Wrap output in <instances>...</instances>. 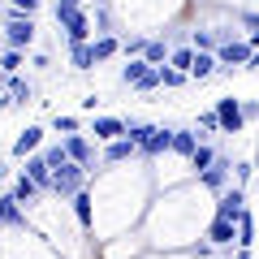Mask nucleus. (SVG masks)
Segmentation results:
<instances>
[{
  "mask_svg": "<svg viewBox=\"0 0 259 259\" xmlns=\"http://www.w3.org/2000/svg\"><path fill=\"white\" fill-rule=\"evenodd\" d=\"M238 22H242V26H250V44L259 48V13H246V9H238Z\"/></svg>",
  "mask_w": 259,
  "mask_h": 259,
  "instance_id": "72a5a7b5",
  "label": "nucleus"
},
{
  "mask_svg": "<svg viewBox=\"0 0 259 259\" xmlns=\"http://www.w3.org/2000/svg\"><path fill=\"white\" fill-rule=\"evenodd\" d=\"M65 156L69 160H78V164L82 168H95V147H91V139H87L82 130H78V134H65Z\"/></svg>",
  "mask_w": 259,
  "mask_h": 259,
  "instance_id": "6e6552de",
  "label": "nucleus"
},
{
  "mask_svg": "<svg viewBox=\"0 0 259 259\" xmlns=\"http://www.w3.org/2000/svg\"><path fill=\"white\" fill-rule=\"evenodd\" d=\"M233 259H255V255H250V246H238V255H233Z\"/></svg>",
  "mask_w": 259,
  "mask_h": 259,
  "instance_id": "58836bf2",
  "label": "nucleus"
},
{
  "mask_svg": "<svg viewBox=\"0 0 259 259\" xmlns=\"http://www.w3.org/2000/svg\"><path fill=\"white\" fill-rule=\"evenodd\" d=\"M39 194H44V190H39V182H30L26 173H18V182H13V199H18V203H35Z\"/></svg>",
  "mask_w": 259,
  "mask_h": 259,
  "instance_id": "412c9836",
  "label": "nucleus"
},
{
  "mask_svg": "<svg viewBox=\"0 0 259 259\" xmlns=\"http://www.w3.org/2000/svg\"><path fill=\"white\" fill-rule=\"evenodd\" d=\"M91 134H95V139H104V143H112V139L125 134V121H121V117H95L91 121Z\"/></svg>",
  "mask_w": 259,
  "mask_h": 259,
  "instance_id": "2eb2a0df",
  "label": "nucleus"
},
{
  "mask_svg": "<svg viewBox=\"0 0 259 259\" xmlns=\"http://www.w3.org/2000/svg\"><path fill=\"white\" fill-rule=\"evenodd\" d=\"M82 186H87V168L78 164V160H65V164H56V168H52L48 194H56V199H74Z\"/></svg>",
  "mask_w": 259,
  "mask_h": 259,
  "instance_id": "f257e3e1",
  "label": "nucleus"
},
{
  "mask_svg": "<svg viewBox=\"0 0 259 259\" xmlns=\"http://www.w3.org/2000/svg\"><path fill=\"white\" fill-rule=\"evenodd\" d=\"M190 61H194V48H173L168 52V65L173 69H190Z\"/></svg>",
  "mask_w": 259,
  "mask_h": 259,
  "instance_id": "c756f323",
  "label": "nucleus"
},
{
  "mask_svg": "<svg viewBox=\"0 0 259 259\" xmlns=\"http://www.w3.org/2000/svg\"><path fill=\"white\" fill-rule=\"evenodd\" d=\"M39 35L35 26V13H18V9H5V48H30Z\"/></svg>",
  "mask_w": 259,
  "mask_h": 259,
  "instance_id": "f03ea898",
  "label": "nucleus"
},
{
  "mask_svg": "<svg viewBox=\"0 0 259 259\" xmlns=\"http://www.w3.org/2000/svg\"><path fill=\"white\" fill-rule=\"evenodd\" d=\"M39 5L44 0H9V9H18V13H39Z\"/></svg>",
  "mask_w": 259,
  "mask_h": 259,
  "instance_id": "f704fd0d",
  "label": "nucleus"
},
{
  "mask_svg": "<svg viewBox=\"0 0 259 259\" xmlns=\"http://www.w3.org/2000/svg\"><path fill=\"white\" fill-rule=\"evenodd\" d=\"M52 130L65 139V134H78V130H82V121H78L74 112H56V117H52Z\"/></svg>",
  "mask_w": 259,
  "mask_h": 259,
  "instance_id": "c85d7f7f",
  "label": "nucleus"
},
{
  "mask_svg": "<svg viewBox=\"0 0 259 259\" xmlns=\"http://www.w3.org/2000/svg\"><path fill=\"white\" fill-rule=\"evenodd\" d=\"M134 91H160V65H151L147 74H143L139 82H134Z\"/></svg>",
  "mask_w": 259,
  "mask_h": 259,
  "instance_id": "7c9ffc66",
  "label": "nucleus"
},
{
  "mask_svg": "<svg viewBox=\"0 0 259 259\" xmlns=\"http://www.w3.org/2000/svg\"><path fill=\"white\" fill-rule=\"evenodd\" d=\"M246 69H250V74H259V48H255V52H250V61H246Z\"/></svg>",
  "mask_w": 259,
  "mask_h": 259,
  "instance_id": "4c0bfd02",
  "label": "nucleus"
},
{
  "mask_svg": "<svg viewBox=\"0 0 259 259\" xmlns=\"http://www.w3.org/2000/svg\"><path fill=\"white\" fill-rule=\"evenodd\" d=\"M56 26L65 30V39H69V44H91V35H95V26H91V13H82V9L56 13Z\"/></svg>",
  "mask_w": 259,
  "mask_h": 259,
  "instance_id": "7ed1b4c3",
  "label": "nucleus"
},
{
  "mask_svg": "<svg viewBox=\"0 0 259 259\" xmlns=\"http://www.w3.org/2000/svg\"><path fill=\"white\" fill-rule=\"evenodd\" d=\"M216 117H221V134H242L246 117H242V100H216Z\"/></svg>",
  "mask_w": 259,
  "mask_h": 259,
  "instance_id": "423d86ee",
  "label": "nucleus"
},
{
  "mask_svg": "<svg viewBox=\"0 0 259 259\" xmlns=\"http://www.w3.org/2000/svg\"><path fill=\"white\" fill-rule=\"evenodd\" d=\"M134 156H139V147H134L125 134H121V139H112L108 147H104V160H108V164H125V160H134Z\"/></svg>",
  "mask_w": 259,
  "mask_h": 259,
  "instance_id": "dca6fc26",
  "label": "nucleus"
},
{
  "mask_svg": "<svg viewBox=\"0 0 259 259\" xmlns=\"http://www.w3.org/2000/svg\"><path fill=\"white\" fill-rule=\"evenodd\" d=\"M69 61H74V69H78V74H87V69H95L91 44H69Z\"/></svg>",
  "mask_w": 259,
  "mask_h": 259,
  "instance_id": "4be33fe9",
  "label": "nucleus"
},
{
  "mask_svg": "<svg viewBox=\"0 0 259 259\" xmlns=\"http://www.w3.org/2000/svg\"><path fill=\"white\" fill-rule=\"evenodd\" d=\"M30 91H35V87L26 82V78H18V74H9V95H13V104H30Z\"/></svg>",
  "mask_w": 259,
  "mask_h": 259,
  "instance_id": "cd10ccee",
  "label": "nucleus"
},
{
  "mask_svg": "<svg viewBox=\"0 0 259 259\" xmlns=\"http://www.w3.org/2000/svg\"><path fill=\"white\" fill-rule=\"evenodd\" d=\"M186 74L194 78V82H207V78H216L221 74V61H216V52H199L194 48V61H190V69Z\"/></svg>",
  "mask_w": 259,
  "mask_h": 259,
  "instance_id": "1a4fd4ad",
  "label": "nucleus"
},
{
  "mask_svg": "<svg viewBox=\"0 0 259 259\" xmlns=\"http://www.w3.org/2000/svg\"><path fill=\"white\" fill-rule=\"evenodd\" d=\"M168 52H173V48H168L164 39H147V48H143V56H147L151 65H168Z\"/></svg>",
  "mask_w": 259,
  "mask_h": 259,
  "instance_id": "393cba45",
  "label": "nucleus"
},
{
  "mask_svg": "<svg viewBox=\"0 0 259 259\" xmlns=\"http://www.w3.org/2000/svg\"><path fill=\"white\" fill-rule=\"evenodd\" d=\"M255 216H250V212H242L238 216V246H255Z\"/></svg>",
  "mask_w": 259,
  "mask_h": 259,
  "instance_id": "a878e982",
  "label": "nucleus"
},
{
  "mask_svg": "<svg viewBox=\"0 0 259 259\" xmlns=\"http://www.w3.org/2000/svg\"><path fill=\"white\" fill-rule=\"evenodd\" d=\"M117 52H121V39H117V35H95V39H91V56H95V65L112 61Z\"/></svg>",
  "mask_w": 259,
  "mask_h": 259,
  "instance_id": "f3484780",
  "label": "nucleus"
},
{
  "mask_svg": "<svg viewBox=\"0 0 259 259\" xmlns=\"http://www.w3.org/2000/svg\"><path fill=\"white\" fill-rule=\"evenodd\" d=\"M250 52H255V44H250V39H225V44L216 48V61H221L225 69H246Z\"/></svg>",
  "mask_w": 259,
  "mask_h": 259,
  "instance_id": "20e7f679",
  "label": "nucleus"
},
{
  "mask_svg": "<svg viewBox=\"0 0 259 259\" xmlns=\"http://www.w3.org/2000/svg\"><path fill=\"white\" fill-rule=\"evenodd\" d=\"M212 160H216V147H212V143H199V147L190 151V168H194V173H203Z\"/></svg>",
  "mask_w": 259,
  "mask_h": 259,
  "instance_id": "b1692460",
  "label": "nucleus"
},
{
  "mask_svg": "<svg viewBox=\"0 0 259 259\" xmlns=\"http://www.w3.org/2000/svg\"><path fill=\"white\" fill-rule=\"evenodd\" d=\"M143 48H147L143 35H125V39H121V52H125V56H143Z\"/></svg>",
  "mask_w": 259,
  "mask_h": 259,
  "instance_id": "473e14b6",
  "label": "nucleus"
},
{
  "mask_svg": "<svg viewBox=\"0 0 259 259\" xmlns=\"http://www.w3.org/2000/svg\"><path fill=\"white\" fill-rule=\"evenodd\" d=\"M194 130H203V134H221V117H216V108L199 112V125H194Z\"/></svg>",
  "mask_w": 259,
  "mask_h": 259,
  "instance_id": "2f4dec72",
  "label": "nucleus"
},
{
  "mask_svg": "<svg viewBox=\"0 0 259 259\" xmlns=\"http://www.w3.org/2000/svg\"><path fill=\"white\" fill-rule=\"evenodd\" d=\"M194 147H199V130H173V147H168L173 156H186V160H190Z\"/></svg>",
  "mask_w": 259,
  "mask_h": 259,
  "instance_id": "aec40b11",
  "label": "nucleus"
},
{
  "mask_svg": "<svg viewBox=\"0 0 259 259\" xmlns=\"http://www.w3.org/2000/svg\"><path fill=\"white\" fill-rule=\"evenodd\" d=\"M147 69H151V61H147V56H125V65H121V82H125V87H134L143 74H147Z\"/></svg>",
  "mask_w": 259,
  "mask_h": 259,
  "instance_id": "6ab92c4d",
  "label": "nucleus"
},
{
  "mask_svg": "<svg viewBox=\"0 0 259 259\" xmlns=\"http://www.w3.org/2000/svg\"><path fill=\"white\" fill-rule=\"evenodd\" d=\"M39 147H44V125H26L18 139H13V160H26L30 151H39Z\"/></svg>",
  "mask_w": 259,
  "mask_h": 259,
  "instance_id": "9d476101",
  "label": "nucleus"
},
{
  "mask_svg": "<svg viewBox=\"0 0 259 259\" xmlns=\"http://www.w3.org/2000/svg\"><path fill=\"white\" fill-rule=\"evenodd\" d=\"M22 61H26V48H5V52H0V69H5V74H18Z\"/></svg>",
  "mask_w": 259,
  "mask_h": 259,
  "instance_id": "bb28decb",
  "label": "nucleus"
},
{
  "mask_svg": "<svg viewBox=\"0 0 259 259\" xmlns=\"http://www.w3.org/2000/svg\"><path fill=\"white\" fill-rule=\"evenodd\" d=\"M194 255H199V259H212L216 250H212V242H199V246H194Z\"/></svg>",
  "mask_w": 259,
  "mask_h": 259,
  "instance_id": "e433bc0d",
  "label": "nucleus"
},
{
  "mask_svg": "<svg viewBox=\"0 0 259 259\" xmlns=\"http://www.w3.org/2000/svg\"><path fill=\"white\" fill-rule=\"evenodd\" d=\"M242 212H246V190L233 182V186H225L221 199H216V216H225V221H238Z\"/></svg>",
  "mask_w": 259,
  "mask_h": 259,
  "instance_id": "0eeeda50",
  "label": "nucleus"
},
{
  "mask_svg": "<svg viewBox=\"0 0 259 259\" xmlns=\"http://www.w3.org/2000/svg\"><path fill=\"white\" fill-rule=\"evenodd\" d=\"M207 242H212V246H233V242H238V221L212 216V225H207Z\"/></svg>",
  "mask_w": 259,
  "mask_h": 259,
  "instance_id": "9b49d317",
  "label": "nucleus"
},
{
  "mask_svg": "<svg viewBox=\"0 0 259 259\" xmlns=\"http://www.w3.org/2000/svg\"><path fill=\"white\" fill-rule=\"evenodd\" d=\"M22 173H26L30 182H39V190L48 194V182H52V168H48V156H44V151H30V156H26V168H22Z\"/></svg>",
  "mask_w": 259,
  "mask_h": 259,
  "instance_id": "f8f14e48",
  "label": "nucleus"
},
{
  "mask_svg": "<svg viewBox=\"0 0 259 259\" xmlns=\"http://www.w3.org/2000/svg\"><path fill=\"white\" fill-rule=\"evenodd\" d=\"M0 225H9V229H22V225H26V212H22V203L13 199V190L0 194Z\"/></svg>",
  "mask_w": 259,
  "mask_h": 259,
  "instance_id": "ddd939ff",
  "label": "nucleus"
},
{
  "mask_svg": "<svg viewBox=\"0 0 259 259\" xmlns=\"http://www.w3.org/2000/svg\"><path fill=\"white\" fill-rule=\"evenodd\" d=\"M242 117H246V125L259 121V100H242Z\"/></svg>",
  "mask_w": 259,
  "mask_h": 259,
  "instance_id": "c9c22d12",
  "label": "nucleus"
},
{
  "mask_svg": "<svg viewBox=\"0 0 259 259\" xmlns=\"http://www.w3.org/2000/svg\"><path fill=\"white\" fill-rule=\"evenodd\" d=\"M69 203H74V216H78V225H82V229H91V225H95V207H91V194H87V186L74 194V199H69Z\"/></svg>",
  "mask_w": 259,
  "mask_h": 259,
  "instance_id": "a211bd4d",
  "label": "nucleus"
},
{
  "mask_svg": "<svg viewBox=\"0 0 259 259\" xmlns=\"http://www.w3.org/2000/svg\"><path fill=\"white\" fill-rule=\"evenodd\" d=\"M229 173H233V160H229V156H216L212 164L203 168V173H194V177H199V186H203V190L221 194L225 186H229Z\"/></svg>",
  "mask_w": 259,
  "mask_h": 259,
  "instance_id": "39448f33",
  "label": "nucleus"
},
{
  "mask_svg": "<svg viewBox=\"0 0 259 259\" xmlns=\"http://www.w3.org/2000/svg\"><path fill=\"white\" fill-rule=\"evenodd\" d=\"M168 147H173V130H168V125H156V134H151V139L139 147V156L151 160V156H164Z\"/></svg>",
  "mask_w": 259,
  "mask_h": 259,
  "instance_id": "4468645a",
  "label": "nucleus"
},
{
  "mask_svg": "<svg viewBox=\"0 0 259 259\" xmlns=\"http://www.w3.org/2000/svg\"><path fill=\"white\" fill-rule=\"evenodd\" d=\"M5 177H9V164H5V160H0V182H5Z\"/></svg>",
  "mask_w": 259,
  "mask_h": 259,
  "instance_id": "ea45409f",
  "label": "nucleus"
},
{
  "mask_svg": "<svg viewBox=\"0 0 259 259\" xmlns=\"http://www.w3.org/2000/svg\"><path fill=\"white\" fill-rule=\"evenodd\" d=\"M151 134H156V125H151V121H125V139L134 143V147H143Z\"/></svg>",
  "mask_w": 259,
  "mask_h": 259,
  "instance_id": "5701e85b",
  "label": "nucleus"
},
{
  "mask_svg": "<svg viewBox=\"0 0 259 259\" xmlns=\"http://www.w3.org/2000/svg\"><path fill=\"white\" fill-rule=\"evenodd\" d=\"M212 259H221V255H212Z\"/></svg>",
  "mask_w": 259,
  "mask_h": 259,
  "instance_id": "a19ab883",
  "label": "nucleus"
}]
</instances>
